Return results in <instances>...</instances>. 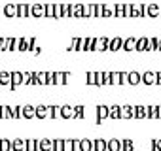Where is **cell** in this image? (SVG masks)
<instances>
[{
	"label": "cell",
	"mask_w": 161,
	"mask_h": 151,
	"mask_svg": "<svg viewBox=\"0 0 161 151\" xmlns=\"http://www.w3.org/2000/svg\"><path fill=\"white\" fill-rule=\"evenodd\" d=\"M34 117L36 119H51V106H34Z\"/></svg>",
	"instance_id": "obj_1"
},
{
	"label": "cell",
	"mask_w": 161,
	"mask_h": 151,
	"mask_svg": "<svg viewBox=\"0 0 161 151\" xmlns=\"http://www.w3.org/2000/svg\"><path fill=\"white\" fill-rule=\"evenodd\" d=\"M127 72H110V85H125Z\"/></svg>",
	"instance_id": "obj_2"
},
{
	"label": "cell",
	"mask_w": 161,
	"mask_h": 151,
	"mask_svg": "<svg viewBox=\"0 0 161 151\" xmlns=\"http://www.w3.org/2000/svg\"><path fill=\"white\" fill-rule=\"evenodd\" d=\"M10 78H12V81H10L12 91H15L19 85H23V72H10Z\"/></svg>",
	"instance_id": "obj_3"
},
{
	"label": "cell",
	"mask_w": 161,
	"mask_h": 151,
	"mask_svg": "<svg viewBox=\"0 0 161 151\" xmlns=\"http://www.w3.org/2000/svg\"><path fill=\"white\" fill-rule=\"evenodd\" d=\"M29 17L34 19L44 17V4H29Z\"/></svg>",
	"instance_id": "obj_4"
},
{
	"label": "cell",
	"mask_w": 161,
	"mask_h": 151,
	"mask_svg": "<svg viewBox=\"0 0 161 151\" xmlns=\"http://www.w3.org/2000/svg\"><path fill=\"white\" fill-rule=\"evenodd\" d=\"M95 110H97V125H103L108 119V106L106 104H99Z\"/></svg>",
	"instance_id": "obj_5"
},
{
	"label": "cell",
	"mask_w": 161,
	"mask_h": 151,
	"mask_svg": "<svg viewBox=\"0 0 161 151\" xmlns=\"http://www.w3.org/2000/svg\"><path fill=\"white\" fill-rule=\"evenodd\" d=\"M70 74L68 72H53V85H66Z\"/></svg>",
	"instance_id": "obj_6"
},
{
	"label": "cell",
	"mask_w": 161,
	"mask_h": 151,
	"mask_svg": "<svg viewBox=\"0 0 161 151\" xmlns=\"http://www.w3.org/2000/svg\"><path fill=\"white\" fill-rule=\"evenodd\" d=\"M108 44H110L108 36H99V38H97V42H95V51H99V53L108 51Z\"/></svg>",
	"instance_id": "obj_7"
},
{
	"label": "cell",
	"mask_w": 161,
	"mask_h": 151,
	"mask_svg": "<svg viewBox=\"0 0 161 151\" xmlns=\"http://www.w3.org/2000/svg\"><path fill=\"white\" fill-rule=\"evenodd\" d=\"M121 49H123V51H127V53H133V51H136V38H135V36H129V38H125V40H123V45H121Z\"/></svg>",
	"instance_id": "obj_8"
},
{
	"label": "cell",
	"mask_w": 161,
	"mask_h": 151,
	"mask_svg": "<svg viewBox=\"0 0 161 151\" xmlns=\"http://www.w3.org/2000/svg\"><path fill=\"white\" fill-rule=\"evenodd\" d=\"M142 76V83L144 85H157V76H155V72H144V74H140Z\"/></svg>",
	"instance_id": "obj_9"
},
{
	"label": "cell",
	"mask_w": 161,
	"mask_h": 151,
	"mask_svg": "<svg viewBox=\"0 0 161 151\" xmlns=\"http://www.w3.org/2000/svg\"><path fill=\"white\" fill-rule=\"evenodd\" d=\"M138 83H142V76L136 70L127 72V85H138Z\"/></svg>",
	"instance_id": "obj_10"
},
{
	"label": "cell",
	"mask_w": 161,
	"mask_h": 151,
	"mask_svg": "<svg viewBox=\"0 0 161 151\" xmlns=\"http://www.w3.org/2000/svg\"><path fill=\"white\" fill-rule=\"evenodd\" d=\"M82 15H84V4H70V17L82 19Z\"/></svg>",
	"instance_id": "obj_11"
},
{
	"label": "cell",
	"mask_w": 161,
	"mask_h": 151,
	"mask_svg": "<svg viewBox=\"0 0 161 151\" xmlns=\"http://www.w3.org/2000/svg\"><path fill=\"white\" fill-rule=\"evenodd\" d=\"M2 13H4V17H8V19L17 17V4H6L4 10H2Z\"/></svg>",
	"instance_id": "obj_12"
},
{
	"label": "cell",
	"mask_w": 161,
	"mask_h": 151,
	"mask_svg": "<svg viewBox=\"0 0 161 151\" xmlns=\"http://www.w3.org/2000/svg\"><path fill=\"white\" fill-rule=\"evenodd\" d=\"M131 17H146V4H133Z\"/></svg>",
	"instance_id": "obj_13"
},
{
	"label": "cell",
	"mask_w": 161,
	"mask_h": 151,
	"mask_svg": "<svg viewBox=\"0 0 161 151\" xmlns=\"http://www.w3.org/2000/svg\"><path fill=\"white\" fill-rule=\"evenodd\" d=\"M38 151H53V140L51 138L38 140Z\"/></svg>",
	"instance_id": "obj_14"
},
{
	"label": "cell",
	"mask_w": 161,
	"mask_h": 151,
	"mask_svg": "<svg viewBox=\"0 0 161 151\" xmlns=\"http://www.w3.org/2000/svg\"><path fill=\"white\" fill-rule=\"evenodd\" d=\"M82 47H84V38L82 36H74L72 38V44H70V47H68V51H82Z\"/></svg>",
	"instance_id": "obj_15"
},
{
	"label": "cell",
	"mask_w": 161,
	"mask_h": 151,
	"mask_svg": "<svg viewBox=\"0 0 161 151\" xmlns=\"http://www.w3.org/2000/svg\"><path fill=\"white\" fill-rule=\"evenodd\" d=\"M95 42H97V36H87V38H84V47H82V51H95Z\"/></svg>",
	"instance_id": "obj_16"
},
{
	"label": "cell",
	"mask_w": 161,
	"mask_h": 151,
	"mask_svg": "<svg viewBox=\"0 0 161 151\" xmlns=\"http://www.w3.org/2000/svg\"><path fill=\"white\" fill-rule=\"evenodd\" d=\"M121 45H123V38L121 36H116V38H112L110 40V44H108V51H119L121 49Z\"/></svg>",
	"instance_id": "obj_17"
},
{
	"label": "cell",
	"mask_w": 161,
	"mask_h": 151,
	"mask_svg": "<svg viewBox=\"0 0 161 151\" xmlns=\"http://www.w3.org/2000/svg\"><path fill=\"white\" fill-rule=\"evenodd\" d=\"M106 151H121V140L118 138L106 140Z\"/></svg>",
	"instance_id": "obj_18"
},
{
	"label": "cell",
	"mask_w": 161,
	"mask_h": 151,
	"mask_svg": "<svg viewBox=\"0 0 161 151\" xmlns=\"http://www.w3.org/2000/svg\"><path fill=\"white\" fill-rule=\"evenodd\" d=\"M61 119H74V106H61Z\"/></svg>",
	"instance_id": "obj_19"
},
{
	"label": "cell",
	"mask_w": 161,
	"mask_h": 151,
	"mask_svg": "<svg viewBox=\"0 0 161 151\" xmlns=\"http://www.w3.org/2000/svg\"><path fill=\"white\" fill-rule=\"evenodd\" d=\"M119 119H133V106H119Z\"/></svg>",
	"instance_id": "obj_20"
},
{
	"label": "cell",
	"mask_w": 161,
	"mask_h": 151,
	"mask_svg": "<svg viewBox=\"0 0 161 151\" xmlns=\"http://www.w3.org/2000/svg\"><path fill=\"white\" fill-rule=\"evenodd\" d=\"M133 119H146V106H133Z\"/></svg>",
	"instance_id": "obj_21"
},
{
	"label": "cell",
	"mask_w": 161,
	"mask_h": 151,
	"mask_svg": "<svg viewBox=\"0 0 161 151\" xmlns=\"http://www.w3.org/2000/svg\"><path fill=\"white\" fill-rule=\"evenodd\" d=\"M159 15V6L157 4H146V17H157Z\"/></svg>",
	"instance_id": "obj_22"
},
{
	"label": "cell",
	"mask_w": 161,
	"mask_h": 151,
	"mask_svg": "<svg viewBox=\"0 0 161 151\" xmlns=\"http://www.w3.org/2000/svg\"><path fill=\"white\" fill-rule=\"evenodd\" d=\"M10 151H25V140L23 138H15L12 140V147Z\"/></svg>",
	"instance_id": "obj_23"
},
{
	"label": "cell",
	"mask_w": 161,
	"mask_h": 151,
	"mask_svg": "<svg viewBox=\"0 0 161 151\" xmlns=\"http://www.w3.org/2000/svg\"><path fill=\"white\" fill-rule=\"evenodd\" d=\"M80 151H93V140L82 138L80 140Z\"/></svg>",
	"instance_id": "obj_24"
},
{
	"label": "cell",
	"mask_w": 161,
	"mask_h": 151,
	"mask_svg": "<svg viewBox=\"0 0 161 151\" xmlns=\"http://www.w3.org/2000/svg\"><path fill=\"white\" fill-rule=\"evenodd\" d=\"M17 17L19 19L29 17V4H17Z\"/></svg>",
	"instance_id": "obj_25"
},
{
	"label": "cell",
	"mask_w": 161,
	"mask_h": 151,
	"mask_svg": "<svg viewBox=\"0 0 161 151\" xmlns=\"http://www.w3.org/2000/svg\"><path fill=\"white\" fill-rule=\"evenodd\" d=\"M146 51H159V36L148 38V49Z\"/></svg>",
	"instance_id": "obj_26"
},
{
	"label": "cell",
	"mask_w": 161,
	"mask_h": 151,
	"mask_svg": "<svg viewBox=\"0 0 161 151\" xmlns=\"http://www.w3.org/2000/svg\"><path fill=\"white\" fill-rule=\"evenodd\" d=\"M25 151H38V140L27 138L25 140Z\"/></svg>",
	"instance_id": "obj_27"
},
{
	"label": "cell",
	"mask_w": 161,
	"mask_h": 151,
	"mask_svg": "<svg viewBox=\"0 0 161 151\" xmlns=\"http://www.w3.org/2000/svg\"><path fill=\"white\" fill-rule=\"evenodd\" d=\"M93 151H106V140L104 138L93 140Z\"/></svg>",
	"instance_id": "obj_28"
},
{
	"label": "cell",
	"mask_w": 161,
	"mask_h": 151,
	"mask_svg": "<svg viewBox=\"0 0 161 151\" xmlns=\"http://www.w3.org/2000/svg\"><path fill=\"white\" fill-rule=\"evenodd\" d=\"M12 119H23V106H10Z\"/></svg>",
	"instance_id": "obj_29"
},
{
	"label": "cell",
	"mask_w": 161,
	"mask_h": 151,
	"mask_svg": "<svg viewBox=\"0 0 161 151\" xmlns=\"http://www.w3.org/2000/svg\"><path fill=\"white\" fill-rule=\"evenodd\" d=\"M10 72H0V87H10Z\"/></svg>",
	"instance_id": "obj_30"
},
{
	"label": "cell",
	"mask_w": 161,
	"mask_h": 151,
	"mask_svg": "<svg viewBox=\"0 0 161 151\" xmlns=\"http://www.w3.org/2000/svg\"><path fill=\"white\" fill-rule=\"evenodd\" d=\"M55 15V4H44V17L53 19Z\"/></svg>",
	"instance_id": "obj_31"
},
{
	"label": "cell",
	"mask_w": 161,
	"mask_h": 151,
	"mask_svg": "<svg viewBox=\"0 0 161 151\" xmlns=\"http://www.w3.org/2000/svg\"><path fill=\"white\" fill-rule=\"evenodd\" d=\"M23 119H34V106H23Z\"/></svg>",
	"instance_id": "obj_32"
},
{
	"label": "cell",
	"mask_w": 161,
	"mask_h": 151,
	"mask_svg": "<svg viewBox=\"0 0 161 151\" xmlns=\"http://www.w3.org/2000/svg\"><path fill=\"white\" fill-rule=\"evenodd\" d=\"M108 119H119V106H108Z\"/></svg>",
	"instance_id": "obj_33"
},
{
	"label": "cell",
	"mask_w": 161,
	"mask_h": 151,
	"mask_svg": "<svg viewBox=\"0 0 161 151\" xmlns=\"http://www.w3.org/2000/svg\"><path fill=\"white\" fill-rule=\"evenodd\" d=\"M36 74V83L38 85H47V72H34Z\"/></svg>",
	"instance_id": "obj_34"
},
{
	"label": "cell",
	"mask_w": 161,
	"mask_h": 151,
	"mask_svg": "<svg viewBox=\"0 0 161 151\" xmlns=\"http://www.w3.org/2000/svg\"><path fill=\"white\" fill-rule=\"evenodd\" d=\"M86 117V108L80 104V106H74V119H84Z\"/></svg>",
	"instance_id": "obj_35"
},
{
	"label": "cell",
	"mask_w": 161,
	"mask_h": 151,
	"mask_svg": "<svg viewBox=\"0 0 161 151\" xmlns=\"http://www.w3.org/2000/svg\"><path fill=\"white\" fill-rule=\"evenodd\" d=\"M146 49H148V38L142 36L136 40V51H146Z\"/></svg>",
	"instance_id": "obj_36"
},
{
	"label": "cell",
	"mask_w": 161,
	"mask_h": 151,
	"mask_svg": "<svg viewBox=\"0 0 161 151\" xmlns=\"http://www.w3.org/2000/svg\"><path fill=\"white\" fill-rule=\"evenodd\" d=\"M146 119H157V106H146Z\"/></svg>",
	"instance_id": "obj_37"
},
{
	"label": "cell",
	"mask_w": 161,
	"mask_h": 151,
	"mask_svg": "<svg viewBox=\"0 0 161 151\" xmlns=\"http://www.w3.org/2000/svg\"><path fill=\"white\" fill-rule=\"evenodd\" d=\"M133 149H135V143H133L131 138L121 140V151H133Z\"/></svg>",
	"instance_id": "obj_38"
},
{
	"label": "cell",
	"mask_w": 161,
	"mask_h": 151,
	"mask_svg": "<svg viewBox=\"0 0 161 151\" xmlns=\"http://www.w3.org/2000/svg\"><path fill=\"white\" fill-rule=\"evenodd\" d=\"M93 6H95V4H84V15H82V19L93 17Z\"/></svg>",
	"instance_id": "obj_39"
},
{
	"label": "cell",
	"mask_w": 161,
	"mask_h": 151,
	"mask_svg": "<svg viewBox=\"0 0 161 151\" xmlns=\"http://www.w3.org/2000/svg\"><path fill=\"white\" fill-rule=\"evenodd\" d=\"M53 151H64V138H55L53 140Z\"/></svg>",
	"instance_id": "obj_40"
},
{
	"label": "cell",
	"mask_w": 161,
	"mask_h": 151,
	"mask_svg": "<svg viewBox=\"0 0 161 151\" xmlns=\"http://www.w3.org/2000/svg\"><path fill=\"white\" fill-rule=\"evenodd\" d=\"M0 119H12L10 106H0Z\"/></svg>",
	"instance_id": "obj_41"
},
{
	"label": "cell",
	"mask_w": 161,
	"mask_h": 151,
	"mask_svg": "<svg viewBox=\"0 0 161 151\" xmlns=\"http://www.w3.org/2000/svg\"><path fill=\"white\" fill-rule=\"evenodd\" d=\"M10 147H12V140L0 138V151H10Z\"/></svg>",
	"instance_id": "obj_42"
},
{
	"label": "cell",
	"mask_w": 161,
	"mask_h": 151,
	"mask_svg": "<svg viewBox=\"0 0 161 151\" xmlns=\"http://www.w3.org/2000/svg\"><path fill=\"white\" fill-rule=\"evenodd\" d=\"M103 17H114V8L108 4H103Z\"/></svg>",
	"instance_id": "obj_43"
},
{
	"label": "cell",
	"mask_w": 161,
	"mask_h": 151,
	"mask_svg": "<svg viewBox=\"0 0 161 151\" xmlns=\"http://www.w3.org/2000/svg\"><path fill=\"white\" fill-rule=\"evenodd\" d=\"M112 8H114V17L121 19L123 17V4H114Z\"/></svg>",
	"instance_id": "obj_44"
},
{
	"label": "cell",
	"mask_w": 161,
	"mask_h": 151,
	"mask_svg": "<svg viewBox=\"0 0 161 151\" xmlns=\"http://www.w3.org/2000/svg\"><path fill=\"white\" fill-rule=\"evenodd\" d=\"M95 78H97L95 85H97V87H103V85H104V72H95Z\"/></svg>",
	"instance_id": "obj_45"
},
{
	"label": "cell",
	"mask_w": 161,
	"mask_h": 151,
	"mask_svg": "<svg viewBox=\"0 0 161 151\" xmlns=\"http://www.w3.org/2000/svg\"><path fill=\"white\" fill-rule=\"evenodd\" d=\"M95 81H97L95 72H87V74H86V83H87V85H95Z\"/></svg>",
	"instance_id": "obj_46"
},
{
	"label": "cell",
	"mask_w": 161,
	"mask_h": 151,
	"mask_svg": "<svg viewBox=\"0 0 161 151\" xmlns=\"http://www.w3.org/2000/svg\"><path fill=\"white\" fill-rule=\"evenodd\" d=\"M51 119H61V106H51Z\"/></svg>",
	"instance_id": "obj_47"
},
{
	"label": "cell",
	"mask_w": 161,
	"mask_h": 151,
	"mask_svg": "<svg viewBox=\"0 0 161 151\" xmlns=\"http://www.w3.org/2000/svg\"><path fill=\"white\" fill-rule=\"evenodd\" d=\"M61 12H63V19L70 17V4H61Z\"/></svg>",
	"instance_id": "obj_48"
},
{
	"label": "cell",
	"mask_w": 161,
	"mask_h": 151,
	"mask_svg": "<svg viewBox=\"0 0 161 151\" xmlns=\"http://www.w3.org/2000/svg\"><path fill=\"white\" fill-rule=\"evenodd\" d=\"M131 10H133V4H123V17H131Z\"/></svg>",
	"instance_id": "obj_49"
},
{
	"label": "cell",
	"mask_w": 161,
	"mask_h": 151,
	"mask_svg": "<svg viewBox=\"0 0 161 151\" xmlns=\"http://www.w3.org/2000/svg\"><path fill=\"white\" fill-rule=\"evenodd\" d=\"M152 151H161V140H152Z\"/></svg>",
	"instance_id": "obj_50"
},
{
	"label": "cell",
	"mask_w": 161,
	"mask_h": 151,
	"mask_svg": "<svg viewBox=\"0 0 161 151\" xmlns=\"http://www.w3.org/2000/svg\"><path fill=\"white\" fill-rule=\"evenodd\" d=\"M8 49V38L0 36V51H6Z\"/></svg>",
	"instance_id": "obj_51"
},
{
	"label": "cell",
	"mask_w": 161,
	"mask_h": 151,
	"mask_svg": "<svg viewBox=\"0 0 161 151\" xmlns=\"http://www.w3.org/2000/svg\"><path fill=\"white\" fill-rule=\"evenodd\" d=\"M53 19H63V12H61V4H55V15Z\"/></svg>",
	"instance_id": "obj_52"
},
{
	"label": "cell",
	"mask_w": 161,
	"mask_h": 151,
	"mask_svg": "<svg viewBox=\"0 0 161 151\" xmlns=\"http://www.w3.org/2000/svg\"><path fill=\"white\" fill-rule=\"evenodd\" d=\"M72 151H80V140L72 138Z\"/></svg>",
	"instance_id": "obj_53"
},
{
	"label": "cell",
	"mask_w": 161,
	"mask_h": 151,
	"mask_svg": "<svg viewBox=\"0 0 161 151\" xmlns=\"http://www.w3.org/2000/svg\"><path fill=\"white\" fill-rule=\"evenodd\" d=\"M64 151H72V140H64Z\"/></svg>",
	"instance_id": "obj_54"
},
{
	"label": "cell",
	"mask_w": 161,
	"mask_h": 151,
	"mask_svg": "<svg viewBox=\"0 0 161 151\" xmlns=\"http://www.w3.org/2000/svg\"><path fill=\"white\" fill-rule=\"evenodd\" d=\"M47 85H53V72H47Z\"/></svg>",
	"instance_id": "obj_55"
},
{
	"label": "cell",
	"mask_w": 161,
	"mask_h": 151,
	"mask_svg": "<svg viewBox=\"0 0 161 151\" xmlns=\"http://www.w3.org/2000/svg\"><path fill=\"white\" fill-rule=\"evenodd\" d=\"M104 85H110V72H104Z\"/></svg>",
	"instance_id": "obj_56"
},
{
	"label": "cell",
	"mask_w": 161,
	"mask_h": 151,
	"mask_svg": "<svg viewBox=\"0 0 161 151\" xmlns=\"http://www.w3.org/2000/svg\"><path fill=\"white\" fill-rule=\"evenodd\" d=\"M155 76H157V85H161V72H155Z\"/></svg>",
	"instance_id": "obj_57"
},
{
	"label": "cell",
	"mask_w": 161,
	"mask_h": 151,
	"mask_svg": "<svg viewBox=\"0 0 161 151\" xmlns=\"http://www.w3.org/2000/svg\"><path fill=\"white\" fill-rule=\"evenodd\" d=\"M157 119H161V106H157Z\"/></svg>",
	"instance_id": "obj_58"
},
{
	"label": "cell",
	"mask_w": 161,
	"mask_h": 151,
	"mask_svg": "<svg viewBox=\"0 0 161 151\" xmlns=\"http://www.w3.org/2000/svg\"><path fill=\"white\" fill-rule=\"evenodd\" d=\"M159 51H161V38H159Z\"/></svg>",
	"instance_id": "obj_59"
}]
</instances>
